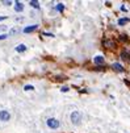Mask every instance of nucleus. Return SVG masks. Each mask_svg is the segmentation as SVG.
Masks as SVG:
<instances>
[{
  "instance_id": "obj_1",
  "label": "nucleus",
  "mask_w": 130,
  "mask_h": 133,
  "mask_svg": "<svg viewBox=\"0 0 130 133\" xmlns=\"http://www.w3.org/2000/svg\"><path fill=\"white\" fill-rule=\"evenodd\" d=\"M80 120H82V113H80V112L75 111V112L71 113V121H72V124L78 125V124L80 123Z\"/></svg>"
},
{
  "instance_id": "obj_2",
  "label": "nucleus",
  "mask_w": 130,
  "mask_h": 133,
  "mask_svg": "<svg viewBox=\"0 0 130 133\" xmlns=\"http://www.w3.org/2000/svg\"><path fill=\"white\" fill-rule=\"evenodd\" d=\"M47 125L50 128H53V129H57L59 127V121L57 119H49L47 120Z\"/></svg>"
},
{
  "instance_id": "obj_3",
  "label": "nucleus",
  "mask_w": 130,
  "mask_h": 133,
  "mask_svg": "<svg viewBox=\"0 0 130 133\" xmlns=\"http://www.w3.org/2000/svg\"><path fill=\"white\" fill-rule=\"evenodd\" d=\"M9 112H7V111H0V120H3V121H7V120H9Z\"/></svg>"
},
{
  "instance_id": "obj_4",
  "label": "nucleus",
  "mask_w": 130,
  "mask_h": 133,
  "mask_svg": "<svg viewBox=\"0 0 130 133\" xmlns=\"http://www.w3.org/2000/svg\"><path fill=\"white\" fill-rule=\"evenodd\" d=\"M112 69L114 70V71H120V73L124 71V67H122L120 63H113V65H112Z\"/></svg>"
},
{
  "instance_id": "obj_5",
  "label": "nucleus",
  "mask_w": 130,
  "mask_h": 133,
  "mask_svg": "<svg viewBox=\"0 0 130 133\" xmlns=\"http://www.w3.org/2000/svg\"><path fill=\"white\" fill-rule=\"evenodd\" d=\"M14 9H16V12H21L22 9H24V5H22V3H20V2L14 3Z\"/></svg>"
},
{
  "instance_id": "obj_6",
  "label": "nucleus",
  "mask_w": 130,
  "mask_h": 133,
  "mask_svg": "<svg viewBox=\"0 0 130 133\" xmlns=\"http://www.w3.org/2000/svg\"><path fill=\"white\" fill-rule=\"evenodd\" d=\"M104 58L101 57V56H97V57H95V63H97V65H104Z\"/></svg>"
},
{
  "instance_id": "obj_7",
  "label": "nucleus",
  "mask_w": 130,
  "mask_h": 133,
  "mask_svg": "<svg viewBox=\"0 0 130 133\" xmlns=\"http://www.w3.org/2000/svg\"><path fill=\"white\" fill-rule=\"evenodd\" d=\"M37 28H38L37 25H33V26H28V28H25V29H24V32H25V33H29V32H33V30H36Z\"/></svg>"
},
{
  "instance_id": "obj_8",
  "label": "nucleus",
  "mask_w": 130,
  "mask_h": 133,
  "mask_svg": "<svg viewBox=\"0 0 130 133\" xmlns=\"http://www.w3.org/2000/svg\"><path fill=\"white\" fill-rule=\"evenodd\" d=\"M16 50H17L19 53H22V51H25V50H26V46L21 44V45H19L17 48H16Z\"/></svg>"
},
{
  "instance_id": "obj_9",
  "label": "nucleus",
  "mask_w": 130,
  "mask_h": 133,
  "mask_svg": "<svg viewBox=\"0 0 130 133\" xmlns=\"http://www.w3.org/2000/svg\"><path fill=\"white\" fill-rule=\"evenodd\" d=\"M121 56H122V58H124V59L127 61V59L130 58V53H129V51H122V53H121Z\"/></svg>"
},
{
  "instance_id": "obj_10",
  "label": "nucleus",
  "mask_w": 130,
  "mask_h": 133,
  "mask_svg": "<svg viewBox=\"0 0 130 133\" xmlns=\"http://www.w3.org/2000/svg\"><path fill=\"white\" fill-rule=\"evenodd\" d=\"M104 46H105V48H112V46H113V42L109 40H104Z\"/></svg>"
},
{
  "instance_id": "obj_11",
  "label": "nucleus",
  "mask_w": 130,
  "mask_h": 133,
  "mask_svg": "<svg viewBox=\"0 0 130 133\" xmlns=\"http://www.w3.org/2000/svg\"><path fill=\"white\" fill-rule=\"evenodd\" d=\"M129 21H130L129 19H121L118 21V25H124V24H126V22H129Z\"/></svg>"
},
{
  "instance_id": "obj_12",
  "label": "nucleus",
  "mask_w": 130,
  "mask_h": 133,
  "mask_svg": "<svg viewBox=\"0 0 130 133\" xmlns=\"http://www.w3.org/2000/svg\"><path fill=\"white\" fill-rule=\"evenodd\" d=\"M30 5L34 7V8H40V4H38V2H30Z\"/></svg>"
},
{
  "instance_id": "obj_13",
  "label": "nucleus",
  "mask_w": 130,
  "mask_h": 133,
  "mask_svg": "<svg viewBox=\"0 0 130 133\" xmlns=\"http://www.w3.org/2000/svg\"><path fill=\"white\" fill-rule=\"evenodd\" d=\"M63 8H64V5H63V4H58V5H57V11H59V12H62Z\"/></svg>"
},
{
  "instance_id": "obj_14",
  "label": "nucleus",
  "mask_w": 130,
  "mask_h": 133,
  "mask_svg": "<svg viewBox=\"0 0 130 133\" xmlns=\"http://www.w3.org/2000/svg\"><path fill=\"white\" fill-rule=\"evenodd\" d=\"M24 90H25V91H30V90H33V86H25Z\"/></svg>"
},
{
  "instance_id": "obj_15",
  "label": "nucleus",
  "mask_w": 130,
  "mask_h": 133,
  "mask_svg": "<svg viewBox=\"0 0 130 133\" xmlns=\"http://www.w3.org/2000/svg\"><path fill=\"white\" fill-rule=\"evenodd\" d=\"M4 38H7V34H3V36H0V40H4Z\"/></svg>"
},
{
  "instance_id": "obj_16",
  "label": "nucleus",
  "mask_w": 130,
  "mask_h": 133,
  "mask_svg": "<svg viewBox=\"0 0 130 133\" xmlns=\"http://www.w3.org/2000/svg\"><path fill=\"white\" fill-rule=\"evenodd\" d=\"M3 4H5V5H9V4H12L11 2H3Z\"/></svg>"
},
{
  "instance_id": "obj_17",
  "label": "nucleus",
  "mask_w": 130,
  "mask_h": 133,
  "mask_svg": "<svg viewBox=\"0 0 130 133\" xmlns=\"http://www.w3.org/2000/svg\"><path fill=\"white\" fill-rule=\"evenodd\" d=\"M62 91H63V92H66V91H68V87H63V88H62Z\"/></svg>"
}]
</instances>
